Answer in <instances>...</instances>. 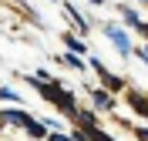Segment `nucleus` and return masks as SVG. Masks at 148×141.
Masks as SVG:
<instances>
[{
  "label": "nucleus",
  "mask_w": 148,
  "mask_h": 141,
  "mask_svg": "<svg viewBox=\"0 0 148 141\" xmlns=\"http://www.w3.org/2000/svg\"><path fill=\"white\" fill-rule=\"evenodd\" d=\"M0 97H3V101H20V97L10 91V87H0Z\"/></svg>",
  "instance_id": "6e6552de"
},
{
  "label": "nucleus",
  "mask_w": 148,
  "mask_h": 141,
  "mask_svg": "<svg viewBox=\"0 0 148 141\" xmlns=\"http://www.w3.org/2000/svg\"><path fill=\"white\" fill-rule=\"evenodd\" d=\"M108 37H111V44L118 47L121 54H131V44H128V37H125V34H121L118 27H108Z\"/></svg>",
  "instance_id": "7ed1b4c3"
},
{
  "label": "nucleus",
  "mask_w": 148,
  "mask_h": 141,
  "mask_svg": "<svg viewBox=\"0 0 148 141\" xmlns=\"http://www.w3.org/2000/svg\"><path fill=\"white\" fill-rule=\"evenodd\" d=\"M138 138H141V141H148V131H145V128H141V131H138Z\"/></svg>",
  "instance_id": "9d476101"
},
{
  "label": "nucleus",
  "mask_w": 148,
  "mask_h": 141,
  "mask_svg": "<svg viewBox=\"0 0 148 141\" xmlns=\"http://www.w3.org/2000/svg\"><path fill=\"white\" fill-rule=\"evenodd\" d=\"M64 47H71L74 54H84V44H81V40H77V37H71V34H67V37H64Z\"/></svg>",
  "instance_id": "0eeeda50"
},
{
  "label": "nucleus",
  "mask_w": 148,
  "mask_h": 141,
  "mask_svg": "<svg viewBox=\"0 0 148 141\" xmlns=\"http://www.w3.org/2000/svg\"><path fill=\"white\" fill-rule=\"evenodd\" d=\"M131 108H135L138 114H145V118H148V101L141 97V94H131Z\"/></svg>",
  "instance_id": "423d86ee"
},
{
  "label": "nucleus",
  "mask_w": 148,
  "mask_h": 141,
  "mask_svg": "<svg viewBox=\"0 0 148 141\" xmlns=\"http://www.w3.org/2000/svg\"><path fill=\"white\" fill-rule=\"evenodd\" d=\"M54 141H71V138H67V134H54Z\"/></svg>",
  "instance_id": "1a4fd4ad"
},
{
  "label": "nucleus",
  "mask_w": 148,
  "mask_h": 141,
  "mask_svg": "<svg viewBox=\"0 0 148 141\" xmlns=\"http://www.w3.org/2000/svg\"><path fill=\"white\" fill-rule=\"evenodd\" d=\"M91 3H101V0H91Z\"/></svg>",
  "instance_id": "f8f14e48"
},
{
  "label": "nucleus",
  "mask_w": 148,
  "mask_h": 141,
  "mask_svg": "<svg viewBox=\"0 0 148 141\" xmlns=\"http://www.w3.org/2000/svg\"><path fill=\"white\" fill-rule=\"evenodd\" d=\"M0 121H3V124H17V128H24L30 138H44V131H47V124L34 121V118H30V114H24V111H3V114H0Z\"/></svg>",
  "instance_id": "f257e3e1"
},
{
  "label": "nucleus",
  "mask_w": 148,
  "mask_h": 141,
  "mask_svg": "<svg viewBox=\"0 0 148 141\" xmlns=\"http://www.w3.org/2000/svg\"><path fill=\"white\" fill-rule=\"evenodd\" d=\"M145 3H148V0H145Z\"/></svg>",
  "instance_id": "ddd939ff"
},
{
  "label": "nucleus",
  "mask_w": 148,
  "mask_h": 141,
  "mask_svg": "<svg viewBox=\"0 0 148 141\" xmlns=\"http://www.w3.org/2000/svg\"><path fill=\"white\" fill-rule=\"evenodd\" d=\"M91 67H94V71H98V74H101V81H104V84H108V91H121V87H125V81H121V77H111L108 71H104V67H101V61H91Z\"/></svg>",
  "instance_id": "f03ea898"
},
{
  "label": "nucleus",
  "mask_w": 148,
  "mask_h": 141,
  "mask_svg": "<svg viewBox=\"0 0 148 141\" xmlns=\"http://www.w3.org/2000/svg\"><path fill=\"white\" fill-rule=\"evenodd\" d=\"M141 57H148V47H145V50H141Z\"/></svg>",
  "instance_id": "9b49d317"
},
{
  "label": "nucleus",
  "mask_w": 148,
  "mask_h": 141,
  "mask_svg": "<svg viewBox=\"0 0 148 141\" xmlns=\"http://www.w3.org/2000/svg\"><path fill=\"white\" fill-rule=\"evenodd\" d=\"M91 101L98 104L101 111H108V108H114V97H111L108 91H94V94H91Z\"/></svg>",
  "instance_id": "20e7f679"
},
{
  "label": "nucleus",
  "mask_w": 148,
  "mask_h": 141,
  "mask_svg": "<svg viewBox=\"0 0 148 141\" xmlns=\"http://www.w3.org/2000/svg\"><path fill=\"white\" fill-rule=\"evenodd\" d=\"M84 131H88V138H91V141H114V138H108L98 124H84Z\"/></svg>",
  "instance_id": "39448f33"
}]
</instances>
